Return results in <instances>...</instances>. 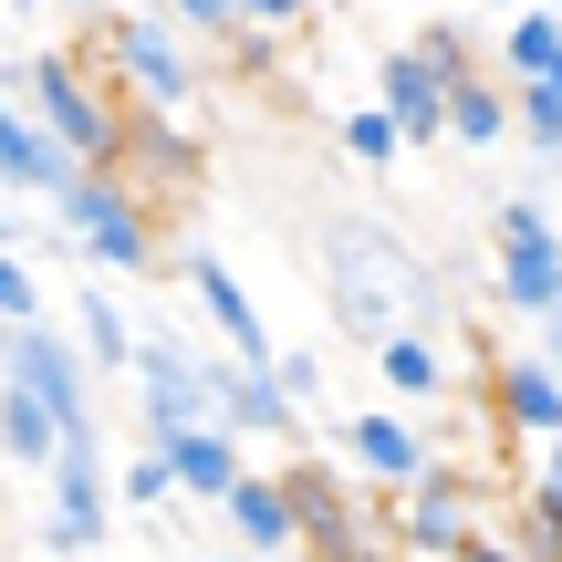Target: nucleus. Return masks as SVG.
Wrapping results in <instances>:
<instances>
[{
  "mask_svg": "<svg viewBox=\"0 0 562 562\" xmlns=\"http://www.w3.org/2000/svg\"><path fill=\"white\" fill-rule=\"evenodd\" d=\"M74 178H83V167L63 157V146L42 136L11 94H0V188H21V199H53V209H63V188H74Z\"/></svg>",
  "mask_w": 562,
  "mask_h": 562,
  "instance_id": "13",
  "label": "nucleus"
},
{
  "mask_svg": "<svg viewBox=\"0 0 562 562\" xmlns=\"http://www.w3.org/2000/svg\"><path fill=\"white\" fill-rule=\"evenodd\" d=\"M209 562H261V552H209Z\"/></svg>",
  "mask_w": 562,
  "mask_h": 562,
  "instance_id": "32",
  "label": "nucleus"
},
{
  "mask_svg": "<svg viewBox=\"0 0 562 562\" xmlns=\"http://www.w3.org/2000/svg\"><path fill=\"white\" fill-rule=\"evenodd\" d=\"M459 562H510V542H469V552H459Z\"/></svg>",
  "mask_w": 562,
  "mask_h": 562,
  "instance_id": "31",
  "label": "nucleus"
},
{
  "mask_svg": "<svg viewBox=\"0 0 562 562\" xmlns=\"http://www.w3.org/2000/svg\"><path fill=\"white\" fill-rule=\"evenodd\" d=\"M209 406H220L229 438H292V417H302L281 396V375H261V364H209Z\"/></svg>",
  "mask_w": 562,
  "mask_h": 562,
  "instance_id": "14",
  "label": "nucleus"
},
{
  "mask_svg": "<svg viewBox=\"0 0 562 562\" xmlns=\"http://www.w3.org/2000/svg\"><path fill=\"white\" fill-rule=\"evenodd\" d=\"M323 292H334V323L355 344H406L417 323H438V281L406 261L375 220H334L323 229Z\"/></svg>",
  "mask_w": 562,
  "mask_h": 562,
  "instance_id": "1",
  "label": "nucleus"
},
{
  "mask_svg": "<svg viewBox=\"0 0 562 562\" xmlns=\"http://www.w3.org/2000/svg\"><path fill=\"white\" fill-rule=\"evenodd\" d=\"M271 375H281V396H292V406H323V364L313 355H281Z\"/></svg>",
  "mask_w": 562,
  "mask_h": 562,
  "instance_id": "28",
  "label": "nucleus"
},
{
  "mask_svg": "<svg viewBox=\"0 0 562 562\" xmlns=\"http://www.w3.org/2000/svg\"><path fill=\"white\" fill-rule=\"evenodd\" d=\"M459 63H448V42H406V53L375 63V104L406 125V146H438L448 136V94H459Z\"/></svg>",
  "mask_w": 562,
  "mask_h": 562,
  "instance_id": "8",
  "label": "nucleus"
},
{
  "mask_svg": "<svg viewBox=\"0 0 562 562\" xmlns=\"http://www.w3.org/2000/svg\"><path fill=\"white\" fill-rule=\"evenodd\" d=\"M74 344H83V364H104V375H136V334H125L115 292H83L74 302Z\"/></svg>",
  "mask_w": 562,
  "mask_h": 562,
  "instance_id": "21",
  "label": "nucleus"
},
{
  "mask_svg": "<svg viewBox=\"0 0 562 562\" xmlns=\"http://www.w3.org/2000/svg\"><path fill=\"white\" fill-rule=\"evenodd\" d=\"M167 469H178V490H188V501H220V510H229V490L250 480L229 427H199V438H178V448H167Z\"/></svg>",
  "mask_w": 562,
  "mask_h": 562,
  "instance_id": "18",
  "label": "nucleus"
},
{
  "mask_svg": "<svg viewBox=\"0 0 562 562\" xmlns=\"http://www.w3.org/2000/svg\"><path fill=\"white\" fill-rule=\"evenodd\" d=\"M396 531H406L417 552H448V562H459L469 542H480V490L448 480V469H427L417 490H396Z\"/></svg>",
  "mask_w": 562,
  "mask_h": 562,
  "instance_id": "11",
  "label": "nucleus"
},
{
  "mask_svg": "<svg viewBox=\"0 0 562 562\" xmlns=\"http://www.w3.org/2000/svg\"><path fill=\"white\" fill-rule=\"evenodd\" d=\"M115 531V490H104V448H63L53 469V521H42V542H53L63 562H83Z\"/></svg>",
  "mask_w": 562,
  "mask_h": 562,
  "instance_id": "9",
  "label": "nucleus"
},
{
  "mask_svg": "<svg viewBox=\"0 0 562 562\" xmlns=\"http://www.w3.org/2000/svg\"><path fill=\"white\" fill-rule=\"evenodd\" d=\"M0 32H11V11H0Z\"/></svg>",
  "mask_w": 562,
  "mask_h": 562,
  "instance_id": "34",
  "label": "nucleus"
},
{
  "mask_svg": "<svg viewBox=\"0 0 562 562\" xmlns=\"http://www.w3.org/2000/svg\"><path fill=\"white\" fill-rule=\"evenodd\" d=\"M115 501H125V510H157V501H178V469H167L157 448H136V459L115 469Z\"/></svg>",
  "mask_w": 562,
  "mask_h": 562,
  "instance_id": "26",
  "label": "nucleus"
},
{
  "mask_svg": "<svg viewBox=\"0 0 562 562\" xmlns=\"http://www.w3.org/2000/svg\"><path fill=\"white\" fill-rule=\"evenodd\" d=\"M209 364L220 355H188L178 334H146L136 344V427H146V448H178V438H199V427H220V406H209Z\"/></svg>",
  "mask_w": 562,
  "mask_h": 562,
  "instance_id": "3",
  "label": "nucleus"
},
{
  "mask_svg": "<svg viewBox=\"0 0 562 562\" xmlns=\"http://www.w3.org/2000/svg\"><path fill=\"white\" fill-rule=\"evenodd\" d=\"M542 83H552V94H562V63H552V74H542Z\"/></svg>",
  "mask_w": 562,
  "mask_h": 562,
  "instance_id": "33",
  "label": "nucleus"
},
{
  "mask_svg": "<svg viewBox=\"0 0 562 562\" xmlns=\"http://www.w3.org/2000/svg\"><path fill=\"white\" fill-rule=\"evenodd\" d=\"M104 42H115V83L146 115H188V104H199V63H188V32L167 11H115Z\"/></svg>",
  "mask_w": 562,
  "mask_h": 562,
  "instance_id": "4",
  "label": "nucleus"
},
{
  "mask_svg": "<svg viewBox=\"0 0 562 562\" xmlns=\"http://www.w3.org/2000/svg\"><path fill=\"white\" fill-rule=\"evenodd\" d=\"M229 531H240L261 562H281V552L302 542V510H292V490H281V480H240V490H229Z\"/></svg>",
  "mask_w": 562,
  "mask_h": 562,
  "instance_id": "17",
  "label": "nucleus"
},
{
  "mask_svg": "<svg viewBox=\"0 0 562 562\" xmlns=\"http://www.w3.org/2000/svg\"><path fill=\"white\" fill-rule=\"evenodd\" d=\"M501 302L521 323H552L562 313V229H552V209L542 199H501Z\"/></svg>",
  "mask_w": 562,
  "mask_h": 562,
  "instance_id": "7",
  "label": "nucleus"
},
{
  "mask_svg": "<svg viewBox=\"0 0 562 562\" xmlns=\"http://www.w3.org/2000/svg\"><path fill=\"white\" fill-rule=\"evenodd\" d=\"M32 323H53V313H42V281L0 250V334H32Z\"/></svg>",
  "mask_w": 562,
  "mask_h": 562,
  "instance_id": "27",
  "label": "nucleus"
},
{
  "mask_svg": "<svg viewBox=\"0 0 562 562\" xmlns=\"http://www.w3.org/2000/svg\"><path fill=\"white\" fill-rule=\"evenodd\" d=\"M510 115H521L531 157H542V178H552V167H562V94H552V83H510Z\"/></svg>",
  "mask_w": 562,
  "mask_h": 562,
  "instance_id": "23",
  "label": "nucleus"
},
{
  "mask_svg": "<svg viewBox=\"0 0 562 562\" xmlns=\"http://www.w3.org/2000/svg\"><path fill=\"white\" fill-rule=\"evenodd\" d=\"M531 521L562 531V448H542V480H531Z\"/></svg>",
  "mask_w": 562,
  "mask_h": 562,
  "instance_id": "29",
  "label": "nucleus"
},
{
  "mask_svg": "<svg viewBox=\"0 0 562 562\" xmlns=\"http://www.w3.org/2000/svg\"><path fill=\"white\" fill-rule=\"evenodd\" d=\"M0 459H11V469H32V480H53V469H63V427L42 417L21 385H0Z\"/></svg>",
  "mask_w": 562,
  "mask_h": 562,
  "instance_id": "19",
  "label": "nucleus"
},
{
  "mask_svg": "<svg viewBox=\"0 0 562 562\" xmlns=\"http://www.w3.org/2000/svg\"><path fill=\"white\" fill-rule=\"evenodd\" d=\"M63 229L83 240L94 271H146V261H157V240H146V199L125 188V167H83V178L63 188Z\"/></svg>",
  "mask_w": 562,
  "mask_h": 562,
  "instance_id": "6",
  "label": "nucleus"
},
{
  "mask_svg": "<svg viewBox=\"0 0 562 562\" xmlns=\"http://www.w3.org/2000/svg\"><path fill=\"white\" fill-rule=\"evenodd\" d=\"M510 83H490V74H469L459 94H448V146H469V157H480V146H501L510 136Z\"/></svg>",
  "mask_w": 562,
  "mask_h": 562,
  "instance_id": "20",
  "label": "nucleus"
},
{
  "mask_svg": "<svg viewBox=\"0 0 562 562\" xmlns=\"http://www.w3.org/2000/svg\"><path fill=\"white\" fill-rule=\"evenodd\" d=\"M11 94H21V115H32L74 167H115V115H104V94L83 83V63L32 53V63H11Z\"/></svg>",
  "mask_w": 562,
  "mask_h": 562,
  "instance_id": "2",
  "label": "nucleus"
},
{
  "mask_svg": "<svg viewBox=\"0 0 562 562\" xmlns=\"http://www.w3.org/2000/svg\"><path fill=\"white\" fill-rule=\"evenodd\" d=\"M542 364H552V375H562V313L542 323Z\"/></svg>",
  "mask_w": 562,
  "mask_h": 562,
  "instance_id": "30",
  "label": "nucleus"
},
{
  "mask_svg": "<svg viewBox=\"0 0 562 562\" xmlns=\"http://www.w3.org/2000/svg\"><path fill=\"white\" fill-rule=\"evenodd\" d=\"M501 53H510V83H542L552 63H562V21H552V11H510Z\"/></svg>",
  "mask_w": 562,
  "mask_h": 562,
  "instance_id": "22",
  "label": "nucleus"
},
{
  "mask_svg": "<svg viewBox=\"0 0 562 562\" xmlns=\"http://www.w3.org/2000/svg\"><path fill=\"white\" fill-rule=\"evenodd\" d=\"M292 510H302V542H313L323 562H385V542L364 531V510L344 501V480H323V469H292Z\"/></svg>",
  "mask_w": 562,
  "mask_h": 562,
  "instance_id": "12",
  "label": "nucleus"
},
{
  "mask_svg": "<svg viewBox=\"0 0 562 562\" xmlns=\"http://www.w3.org/2000/svg\"><path fill=\"white\" fill-rule=\"evenodd\" d=\"M501 427L562 448V375H552L542 355H510V364H501Z\"/></svg>",
  "mask_w": 562,
  "mask_h": 562,
  "instance_id": "16",
  "label": "nucleus"
},
{
  "mask_svg": "<svg viewBox=\"0 0 562 562\" xmlns=\"http://www.w3.org/2000/svg\"><path fill=\"white\" fill-rule=\"evenodd\" d=\"M344 448H355L375 480H396V490H417V480H427V438L396 417V406H364V417H344Z\"/></svg>",
  "mask_w": 562,
  "mask_h": 562,
  "instance_id": "15",
  "label": "nucleus"
},
{
  "mask_svg": "<svg viewBox=\"0 0 562 562\" xmlns=\"http://www.w3.org/2000/svg\"><path fill=\"white\" fill-rule=\"evenodd\" d=\"M344 157H355V167H396L406 157V125L385 115V104H364V115H344Z\"/></svg>",
  "mask_w": 562,
  "mask_h": 562,
  "instance_id": "24",
  "label": "nucleus"
},
{
  "mask_svg": "<svg viewBox=\"0 0 562 562\" xmlns=\"http://www.w3.org/2000/svg\"><path fill=\"white\" fill-rule=\"evenodd\" d=\"M11 385L63 427V448H104V438H94V375H83V344L63 334V323L11 334Z\"/></svg>",
  "mask_w": 562,
  "mask_h": 562,
  "instance_id": "5",
  "label": "nucleus"
},
{
  "mask_svg": "<svg viewBox=\"0 0 562 562\" xmlns=\"http://www.w3.org/2000/svg\"><path fill=\"white\" fill-rule=\"evenodd\" d=\"M178 271H188V292H199V313L220 323L229 364H261V375H271V364H281V344L261 334V313H250V292H240L229 271H220V250H209V240H178Z\"/></svg>",
  "mask_w": 562,
  "mask_h": 562,
  "instance_id": "10",
  "label": "nucleus"
},
{
  "mask_svg": "<svg viewBox=\"0 0 562 562\" xmlns=\"http://www.w3.org/2000/svg\"><path fill=\"white\" fill-rule=\"evenodd\" d=\"M385 385H396V396H427V385H438L448 375V364H438V344H427V334H406V344H385Z\"/></svg>",
  "mask_w": 562,
  "mask_h": 562,
  "instance_id": "25",
  "label": "nucleus"
}]
</instances>
